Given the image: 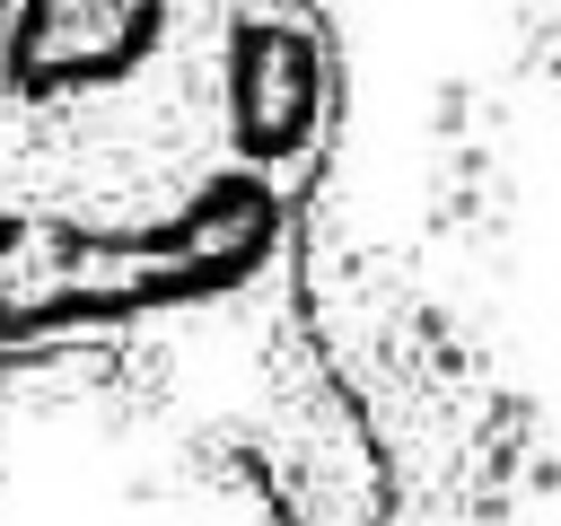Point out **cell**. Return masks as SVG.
<instances>
[{"label":"cell","mask_w":561,"mask_h":526,"mask_svg":"<svg viewBox=\"0 0 561 526\" xmlns=\"http://www.w3.org/2000/svg\"><path fill=\"white\" fill-rule=\"evenodd\" d=\"M316 114V44L272 0H9L0 298L193 281L307 167Z\"/></svg>","instance_id":"1"}]
</instances>
